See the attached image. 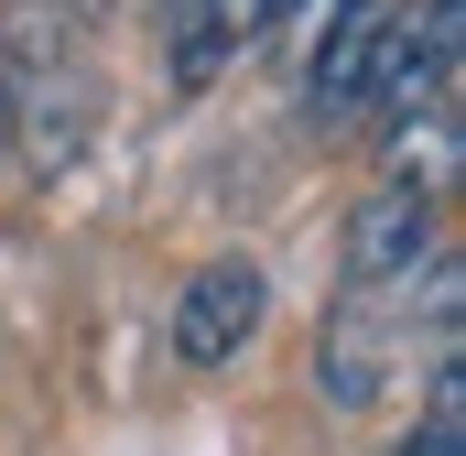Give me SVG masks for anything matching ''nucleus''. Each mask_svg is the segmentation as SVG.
Here are the masks:
<instances>
[{
  "mask_svg": "<svg viewBox=\"0 0 466 456\" xmlns=\"http://www.w3.org/2000/svg\"><path fill=\"white\" fill-rule=\"evenodd\" d=\"M401 456H466V380H456V358L423 369V424L401 435Z\"/></svg>",
  "mask_w": 466,
  "mask_h": 456,
  "instance_id": "423d86ee",
  "label": "nucleus"
},
{
  "mask_svg": "<svg viewBox=\"0 0 466 456\" xmlns=\"http://www.w3.org/2000/svg\"><path fill=\"white\" fill-rule=\"evenodd\" d=\"M337 22H326V44H315V66H304V119L315 130H348L369 109V88H380V44H390V11L380 0H326Z\"/></svg>",
  "mask_w": 466,
  "mask_h": 456,
  "instance_id": "7ed1b4c3",
  "label": "nucleus"
},
{
  "mask_svg": "<svg viewBox=\"0 0 466 456\" xmlns=\"http://www.w3.org/2000/svg\"><path fill=\"white\" fill-rule=\"evenodd\" d=\"M390 347H401V326L369 305V294H348L337 305V326L315 337V391L337 402V413H358L369 391H380V369H390Z\"/></svg>",
  "mask_w": 466,
  "mask_h": 456,
  "instance_id": "20e7f679",
  "label": "nucleus"
},
{
  "mask_svg": "<svg viewBox=\"0 0 466 456\" xmlns=\"http://www.w3.org/2000/svg\"><path fill=\"white\" fill-rule=\"evenodd\" d=\"M218 11H228V44H260V33H271L293 0H218Z\"/></svg>",
  "mask_w": 466,
  "mask_h": 456,
  "instance_id": "0eeeda50",
  "label": "nucleus"
},
{
  "mask_svg": "<svg viewBox=\"0 0 466 456\" xmlns=\"http://www.w3.org/2000/svg\"><path fill=\"white\" fill-rule=\"evenodd\" d=\"M260 316H271V272H260L249 250H218V261L174 294V358H185V369H238V347L260 337Z\"/></svg>",
  "mask_w": 466,
  "mask_h": 456,
  "instance_id": "f03ea898",
  "label": "nucleus"
},
{
  "mask_svg": "<svg viewBox=\"0 0 466 456\" xmlns=\"http://www.w3.org/2000/svg\"><path fill=\"white\" fill-rule=\"evenodd\" d=\"M0 163H11V77H0Z\"/></svg>",
  "mask_w": 466,
  "mask_h": 456,
  "instance_id": "6e6552de",
  "label": "nucleus"
},
{
  "mask_svg": "<svg viewBox=\"0 0 466 456\" xmlns=\"http://www.w3.org/2000/svg\"><path fill=\"white\" fill-rule=\"evenodd\" d=\"M152 22H163V66H174V88H207V77L238 55L218 0H152Z\"/></svg>",
  "mask_w": 466,
  "mask_h": 456,
  "instance_id": "39448f33",
  "label": "nucleus"
},
{
  "mask_svg": "<svg viewBox=\"0 0 466 456\" xmlns=\"http://www.w3.org/2000/svg\"><path fill=\"white\" fill-rule=\"evenodd\" d=\"M434 185H412V174H380L369 196H358L348 218V294H369V305H390L423 261H434Z\"/></svg>",
  "mask_w": 466,
  "mask_h": 456,
  "instance_id": "f257e3e1",
  "label": "nucleus"
}]
</instances>
